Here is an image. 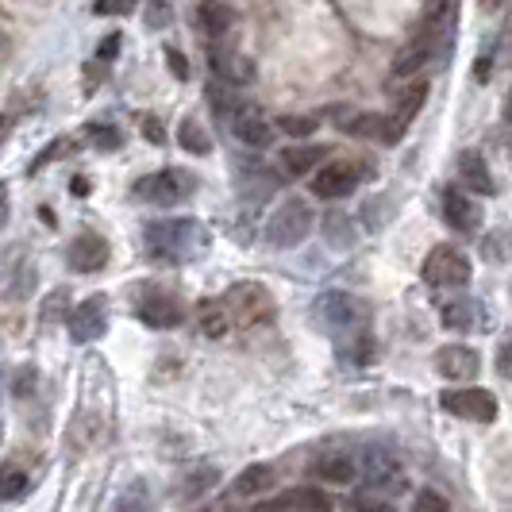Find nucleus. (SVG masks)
Segmentation results:
<instances>
[{
	"label": "nucleus",
	"instance_id": "obj_1",
	"mask_svg": "<svg viewBox=\"0 0 512 512\" xmlns=\"http://www.w3.org/2000/svg\"><path fill=\"white\" fill-rule=\"evenodd\" d=\"M143 239H147V251L162 262H193L208 247V235L197 220H158V224H147Z\"/></svg>",
	"mask_w": 512,
	"mask_h": 512
},
{
	"label": "nucleus",
	"instance_id": "obj_2",
	"mask_svg": "<svg viewBox=\"0 0 512 512\" xmlns=\"http://www.w3.org/2000/svg\"><path fill=\"white\" fill-rule=\"evenodd\" d=\"M224 305H228L231 328H243V332H258L266 324H274V297L262 289L258 282H239L224 293Z\"/></svg>",
	"mask_w": 512,
	"mask_h": 512
},
{
	"label": "nucleus",
	"instance_id": "obj_3",
	"mask_svg": "<svg viewBox=\"0 0 512 512\" xmlns=\"http://www.w3.org/2000/svg\"><path fill=\"white\" fill-rule=\"evenodd\" d=\"M308 231H312V208L301 197H289L274 208V216L266 224V243L274 251H293L297 243H305Z\"/></svg>",
	"mask_w": 512,
	"mask_h": 512
},
{
	"label": "nucleus",
	"instance_id": "obj_4",
	"mask_svg": "<svg viewBox=\"0 0 512 512\" xmlns=\"http://www.w3.org/2000/svg\"><path fill=\"white\" fill-rule=\"evenodd\" d=\"M366 305H362L355 293H324L316 301V320L328 328V332H362L366 328Z\"/></svg>",
	"mask_w": 512,
	"mask_h": 512
},
{
	"label": "nucleus",
	"instance_id": "obj_5",
	"mask_svg": "<svg viewBox=\"0 0 512 512\" xmlns=\"http://www.w3.org/2000/svg\"><path fill=\"white\" fill-rule=\"evenodd\" d=\"M193 189H197V178L189 170H158V174H151V178H143L135 185V197L170 208L181 205L185 197H193Z\"/></svg>",
	"mask_w": 512,
	"mask_h": 512
},
{
	"label": "nucleus",
	"instance_id": "obj_6",
	"mask_svg": "<svg viewBox=\"0 0 512 512\" xmlns=\"http://www.w3.org/2000/svg\"><path fill=\"white\" fill-rule=\"evenodd\" d=\"M424 282L439 285V289L466 285L470 282V258L462 255L459 247H451V243H439L436 251L424 258Z\"/></svg>",
	"mask_w": 512,
	"mask_h": 512
},
{
	"label": "nucleus",
	"instance_id": "obj_7",
	"mask_svg": "<svg viewBox=\"0 0 512 512\" xmlns=\"http://www.w3.org/2000/svg\"><path fill=\"white\" fill-rule=\"evenodd\" d=\"M443 409L462 420H478V424H493L497 420V401L489 389H447L443 393Z\"/></svg>",
	"mask_w": 512,
	"mask_h": 512
},
{
	"label": "nucleus",
	"instance_id": "obj_8",
	"mask_svg": "<svg viewBox=\"0 0 512 512\" xmlns=\"http://www.w3.org/2000/svg\"><path fill=\"white\" fill-rule=\"evenodd\" d=\"M104 332H108V301L97 293V297L81 301V305L70 312V335H74L77 343H93V339H101Z\"/></svg>",
	"mask_w": 512,
	"mask_h": 512
},
{
	"label": "nucleus",
	"instance_id": "obj_9",
	"mask_svg": "<svg viewBox=\"0 0 512 512\" xmlns=\"http://www.w3.org/2000/svg\"><path fill=\"white\" fill-rule=\"evenodd\" d=\"M436 370L447 382H474L478 370H482V355L474 347L451 343V347H439L436 351Z\"/></svg>",
	"mask_w": 512,
	"mask_h": 512
},
{
	"label": "nucleus",
	"instance_id": "obj_10",
	"mask_svg": "<svg viewBox=\"0 0 512 512\" xmlns=\"http://www.w3.org/2000/svg\"><path fill=\"white\" fill-rule=\"evenodd\" d=\"M355 185H359V166H351V162H328V166L312 178V193H316L320 201H339V197L355 193Z\"/></svg>",
	"mask_w": 512,
	"mask_h": 512
},
{
	"label": "nucleus",
	"instance_id": "obj_11",
	"mask_svg": "<svg viewBox=\"0 0 512 512\" xmlns=\"http://www.w3.org/2000/svg\"><path fill=\"white\" fill-rule=\"evenodd\" d=\"M424 101H428V81H412L409 89L397 97L393 116L385 120V143H397V139L409 131V124L416 120V112L424 108Z\"/></svg>",
	"mask_w": 512,
	"mask_h": 512
},
{
	"label": "nucleus",
	"instance_id": "obj_12",
	"mask_svg": "<svg viewBox=\"0 0 512 512\" xmlns=\"http://www.w3.org/2000/svg\"><path fill=\"white\" fill-rule=\"evenodd\" d=\"M108 262V243L97 231H81L74 243H70V266L77 274H93Z\"/></svg>",
	"mask_w": 512,
	"mask_h": 512
},
{
	"label": "nucleus",
	"instance_id": "obj_13",
	"mask_svg": "<svg viewBox=\"0 0 512 512\" xmlns=\"http://www.w3.org/2000/svg\"><path fill=\"white\" fill-rule=\"evenodd\" d=\"M443 220L455 231H462V235H470V231H478V224H482V212H478V205L462 189H447L443 193Z\"/></svg>",
	"mask_w": 512,
	"mask_h": 512
},
{
	"label": "nucleus",
	"instance_id": "obj_14",
	"mask_svg": "<svg viewBox=\"0 0 512 512\" xmlns=\"http://www.w3.org/2000/svg\"><path fill=\"white\" fill-rule=\"evenodd\" d=\"M231 131H235V139H239L243 147H255V151H262V147L274 143V128L258 116L255 108H239L235 120H231Z\"/></svg>",
	"mask_w": 512,
	"mask_h": 512
},
{
	"label": "nucleus",
	"instance_id": "obj_15",
	"mask_svg": "<svg viewBox=\"0 0 512 512\" xmlns=\"http://www.w3.org/2000/svg\"><path fill=\"white\" fill-rule=\"evenodd\" d=\"M181 316H185L181 305L174 297H166V293H151V297L139 305V320H143L147 328H162V332H166V328H178Z\"/></svg>",
	"mask_w": 512,
	"mask_h": 512
},
{
	"label": "nucleus",
	"instance_id": "obj_16",
	"mask_svg": "<svg viewBox=\"0 0 512 512\" xmlns=\"http://www.w3.org/2000/svg\"><path fill=\"white\" fill-rule=\"evenodd\" d=\"M459 181L470 193H493V174H489L486 158L478 151L459 154Z\"/></svg>",
	"mask_w": 512,
	"mask_h": 512
},
{
	"label": "nucleus",
	"instance_id": "obj_17",
	"mask_svg": "<svg viewBox=\"0 0 512 512\" xmlns=\"http://www.w3.org/2000/svg\"><path fill=\"white\" fill-rule=\"evenodd\" d=\"M436 54V39H428V35H420L412 47H405L401 51V58L393 62V77H412V74H420L424 66H428V58Z\"/></svg>",
	"mask_w": 512,
	"mask_h": 512
},
{
	"label": "nucleus",
	"instance_id": "obj_18",
	"mask_svg": "<svg viewBox=\"0 0 512 512\" xmlns=\"http://www.w3.org/2000/svg\"><path fill=\"white\" fill-rule=\"evenodd\" d=\"M212 66H216V74L231 81V85H243V81H255V66H251V58H243L239 51H216L208 58Z\"/></svg>",
	"mask_w": 512,
	"mask_h": 512
},
{
	"label": "nucleus",
	"instance_id": "obj_19",
	"mask_svg": "<svg viewBox=\"0 0 512 512\" xmlns=\"http://www.w3.org/2000/svg\"><path fill=\"white\" fill-rule=\"evenodd\" d=\"M274 482H278V470H274L270 462H255V466H247V470L235 478V493H239V497H258V493L274 489Z\"/></svg>",
	"mask_w": 512,
	"mask_h": 512
},
{
	"label": "nucleus",
	"instance_id": "obj_20",
	"mask_svg": "<svg viewBox=\"0 0 512 512\" xmlns=\"http://www.w3.org/2000/svg\"><path fill=\"white\" fill-rule=\"evenodd\" d=\"M316 474H320V482L351 486L359 478V462L351 459V455H324V459L316 462Z\"/></svg>",
	"mask_w": 512,
	"mask_h": 512
},
{
	"label": "nucleus",
	"instance_id": "obj_21",
	"mask_svg": "<svg viewBox=\"0 0 512 512\" xmlns=\"http://www.w3.org/2000/svg\"><path fill=\"white\" fill-rule=\"evenodd\" d=\"M455 12H459V0H428L424 20H420V31H424L428 39H436V35H443L447 27L455 24Z\"/></svg>",
	"mask_w": 512,
	"mask_h": 512
},
{
	"label": "nucleus",
	"instance_id": "obj_22",
	"mask_svg": "<svg viewBox=\"0 0 512 512\" xmlns=\"http://www.w3.org/2000/svg\"><path fill=\"white\" fill-rule=\"evenodd\" d=\"M197 24H201L205 35L220 39L228 27H235V12H231L228 4H220V0H205V4L197 8Z\"/></svg>",
	"mask_w": 512,
	"mask_h": 512
},
{
	"label": "nucleus",
	"instance_id": "obj_23",
	"mask_svg": "<svg viewBox=\"0 0 512 512\" xmlns=\"http://www.w3.org/2000/svg\"><path fill=\"white\" fill-rule=\"evenodd\" d=\"M324 158V147H285L282 151V166L289 178H305L316 170V162Z\"/></svg>",
	"mask_w": 512,
	"mask_h": 512
},
{
	"label": "nucleus",
	"instance_id": "obj_24",
	"mask_svg": "<svg viewBox=\"0 0 512 512\" xmlns=\"http://www.w3.org/2000/svg\"><path fill=\"white\" fill-rule=\"evenodd\" d=\"M178 143H181V151H189V154H212V135H208L205 124H201V120H193V116H185V120H181Z\"/></svg>",
	"mask_w": 512,
	"mask_h": 512
},
{
	"label": "nucleus",
	"instance_id": "obj_25",
	"mask_svg": "<svg viewBox=\"0 0 512 512\" xmlns=\"http://www.w3.org/2000/svg\"><path fill=\"white\" fill-rule=\"evenodd\" d=\"M262 509H328V497L316 493V489H289L282 497H274L270 505Z\"/></svg>",
	"mask_w": 512,
	"mask_h": 512
},
{
	"label": "nucleus",
	"instance_id": "obj_26",
	"mask_svg": "<svg viewBox=\"0 0 512 512\" xmlns=\"http://www.w3.org/2000/svg\"><path fill=\"white\" fill-rule=\"evenodd\" d=\"M228 328H231L228 305H224V301H205V305H201V335H208V339H224Z\"/></svg>",
	"mask_w": 512,
	"mask_h": 512
},
{
	"label": "nucleus",
	"instance_id": "obj_27",
	"mask_svg": "<svg viewBox=\"0 0 512 512\" xmlns=\"http://www.w3.org/2000/svg\"><path fill=\"white\" fill-rule=\"evenodd\" d=\"M362 478H366V486H389L397 478V462L382 455V451H370L366 466H362Z\"/></svg>",
	"mask_w": 512,
	"mask_h": 512
},
{
	"label": "nucleus",
	"instance_id": "obj_28",
	"mask_svg": "<svg viewBox=\"0 0 512 512\" xmlns=\"http://www.w3.org/2000/svg\"><path fill=\"white\" fill-rule=\"evenodd\" d=\"M324 239H328L332 247H351V243H355V224H351V216H347V212H328V220H324Z\"/></svg>",
	"mask_w": 512,
	"mask_h": 512
},
{
	"label": "nucleus",
	"instance_id": "obj_29",
	"mask_svg": "<svg viewBox=\"0 0 512 512\" xmlns=\"http://www.w3.org/2000/svg\"><path fill=\"white\" fill-rule=\"evenodd\" d=\"M216 482H220L216 466H197V470H193V474L181 482V497H185V501H197V497H201V493H208Z\"/></svg>",
	"mask_w": 512,
	"mask_h": 512
},
{
	"label": "nucleus",
	"instance_id": "obj_30",
	"mask_svg": "<svg viewBox=\"0 0 512 512\" xmlns=\"http://www.w3.org/2000/svg\"><path fill=\"white\" fill-rule=\"evenodd\" d=\"M443 324L451 332H470L474 328V301H447L443 305Z\"/></svg>",
	"mask_w": 512,
	"mask_h": 512
},
{
	"label": "nucleus",
	"instance_id": "obj_31",
	"mask_svg": "<svg viewBox=\"0 0 512 512\" xmlns=\"http://www.w3.org/2000/svg\"><path fill=\"white\" fill-rule=\"evenodd\" d=\"M143 20H147L151 31H166V27H174V0H147Z\"/></svg>",
	"mask_w": 512,
	"mask_h": 512
},
{
	"label": "nucleus",
	"instance_id": "obj_32",
	"mask_svg": "<svg viewBox=\"0 0 512 512\" xmlns=\"http://www.w3.org/2000/svg\"><path fill=\"white\" fill-rule=\"evenodd\" d=\"M35 289V266L31 262H20L12 270V282H8V297H27Z\"/></svg>",
	"mask_w": 512,
	"mask_h": 512
},
{
	"label": "nucleus",
	"instance_id": "obj_33",
	"mask_svg": "<svg viewBox=\"0 0 512 512\" xmlns=\"http://www.w3.org/2000/svg\"><path fill=\"white\" fill-rule=\"evenodd\" d=\"M27 489H31L27 474H20V470H4V486H0V497H4V501H20Z\"/></svg>",
	"mask_w": 512,
	"mask_h": 512
},
{
	"label": "nucleus",
	"instance_id": "obj_34",
	"mask_svg": "<svg viewBox=\"0 0 512 512\" xmlns=\"http://www.w3.org/2000/svg\"><path fill=\"white\" fill-rule=\"evenodd\" d=\"M89 139H93L101 151H116V147H120V131L108 128V124H89Z\"/></svg>",
	"mask_w": 512,
	"mask_h": 512
},
{
	"label": "nucleus",
	"instance_id": "obj_35",
	"mask_svg": "<svg viewBox=\"0 0 512 512\" xmlns=\"http://www.w3.org/2000/svg\"><path fill=\"white\" fill-rule=\"evenodd\" d=\"M135 4L139 0H97L93 12L97 16H128V12H135Z\"/></svg>",
	"mask_w": 512,
	"mask_h": 512
},
{
	"label": "nucleus",
	"instance_id": "obj_36",
	"mask_svg": "<svg viewBox=\"0 0 512 512\" xmlns=\"http://www.w3.org/2000/svg\"><path fill=\"white\" fill-rule=\"evenodd\" d=\"M147 505H151V501H147V486H143V482H135V486L116 501V509H147Z\"/></svg>",
	"mask_w": 512,
	"mask_h": 512
},
{
	"label": "nucleus",
	"instance_id": "obj_37",
	"mask_svg": "<svg viewBox=\"0 0 512 512\" xmlns=\"http://www.w3.org/2000/svg\"><path fill=\"white\" fill-rule=\"evenodd\" d=\"M282 128L301 139V135H312V131H316V120H312V116H285Z\"/></svg>",
	"mask_w": 512,
	"mask_h": 512
},
{
	"label": "nucleus",
	"instance_id": "obj_38",
	"mask_svg": "<svg viewBox=\"0 0 512 512\" xmlns=\"http://www.w3.org/2000/svg\"><path fill=\"white\" fill-rule=\"evenodd\" d=\"M31 389H35V370H31V366H20V374H16V382H12V397H31Z\"/></svg>",
	"mask_w": 512,
	"mask_h": 512
},
{
	"label": "nucleus",
	"instance_id": "obj_39",
	"mask_svg": "<svg viewBox=\"0 0 512 512\" xmlns=\"http://www.w3.org/2000/svg\"><path fill=\"white\" fill-rule=\"evenodd\" d=\"M166 66H170V74L174 77H189V62H185V54L178 51V47H166Z\"/></svg>",
	"mask_w": 512,
	"mask_h": 512
},
{
	"label": "nucleus",
	"instance_id": "obj_40",
	"mask_svg": "<svg viewBox=\"0 0 512 512\" xmlns=\"http://www.w3.org/2000/svg\"><path fill=\"white\" fill-rule=\"evenodd\" d=\"M497 374H501L505 382H512V339H505L501 351H497Z\"/></svg>",
	"mask_w": 512,
	"mask_h": 512
},
{
	"label": "nucleus",
	"instance_id": "obj_41",
	"mask_svg": "<svg viewBox=\"0 0 512 512\" xmlns=\"http://www.w3.org/2000/svg\"><path fill=\"white\" fill-rule=\"evenodd\" d=\"M120 43H124L120 35H108L101 47H97V62H101V66H108V62H112V58L120 54Z\"/></svg>",
	"mask_w": 512,
	"mask_h": 512
},
{
	"label": "nucleus",
	"instance_id": "obj_42",
	"mask_svg": "<svg viewBox=\"0 0 512 512\" xmlns=\"http://www.w3.org/2000/svg\"><path fill=\"white\" fill-rule=\"evenodd\" d=\"M416 509L420 512H447L451 505H447L443 497H436V493H420V497H416Z\"/></svg>",
	"mask_w": 512,
	"mask_h": 512
},
{
	"label": "nucleus",
	"instance_id": "obj_43",
	"mask_svg": "<svg viewBox=\"0 0 512 512\" xmlns=\"http://www.w3.org/2000/svg\"><path fill=\"white\" fill-rule=\"evenodd\" d=\"M62 154H70V139H54L51 147H47V154H43V158L35 162V170H39V166H47L51 158H62Z\"/></svg>",
	"mask_w": 512,
	"mask_h": 512
},
{
	"label": "nucleus",
	"instance_id": "obj_44",
	"mask_svg": "<svg viewBox=\"0 0 512 512\" xmlns=\"http://www.w3.org/2000/svg\"><path fill=\"white\" fill-rule=\"evenodd\" d=\"M143 135H147L151 143H166V131L158 124V116H143Z\"/></svg>",
	"mask_w": 512,
	"mask_h": 512
},
{
	"label": "nucleus",
	"instance_id": "obj_45",
	"mask_svg": "<svg viewBox=\"0 0 512 512\" xmlns=\"http://www.w3.org/2000/svg\"><path fill=\"white\" fill-rule=\"evenodd\" d=\"M489 74H493V51H482L478 54V66H474V77H478V81H486Z\"/></svg>",
	"mask_w": 512,
	"mask_h": 512
},
{
	"label": "nucleus",
	"instance_id": "obj_46",
	"mask_svg": "<svg viewBox=\"0 0 512 512\" xmlns=\"http://www.w3.org/2000/svg\"><path fill=\"white\" fill-rule=\"evenodd\" d=\"M70 189H74L77 197H85V193H89V181H85V178H74V185H70Z\"/></svg>",
	"mask_w": 512,
	"mask_h": 512
},
{
	"label": "nucleus",
	"instance_id": "obj_47",
	"mask_svg": "<svg viewBox=\"0 0 512 512\" xmlns=\"http://www.w3.org/2000/svg\"><path fill=\"white\" fill-rule=\"evenodd\" d=\"M505 120L512 124V93H509V104H505Z\"/></svg>",
	"mask_w": 512,
	"mask_h": 512
},
{
	"label": "nucleus",
	"instance_id": "obj_48",
	"mask_svg": "<svg viewBox=\"0 0 512 512\" xmlns=\"http://www.w3.org/2000/svg\"><path fill=\"white\" fill-rule=\"evenodd\" d=\"M482 4H486V8H497V4H501V0H482Z\"/></svg>",
	"mask_w": 512,
	"mask_h": 512
}]
</instances>
